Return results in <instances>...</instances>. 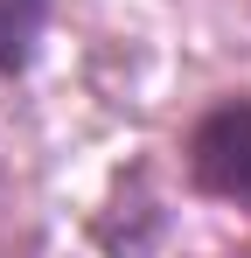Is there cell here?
<instances>
[{
	"mask_svg": "<svg viewBox=\"0 0 251 258\" xmlns=\"http://www.w3.org/2000/svg\"><path fill=\"white\" fill-rule=\"evenodd\" d=\"M189 174L209 196H237L251 203V98L216 105L203 126L189 133Z\"/></svg>",
	"mask_w": 251,
	"mask_h": 258,
	"instance_id": "obj_1",
	"label": "cell"
},
{
	"mask_svg": "<svg viewBox=\"0 0 251 258\" xmlns=\"http://www.w3.org/2000/svg\"><path fill=\"white\" fill-rule=\"evenodd\" d=\"M42 21H49V0H0V77L35 56Z\"/></svg>",
	"mask_w": 251,
	"mask_h": 258,
	"instance_id": "obj_2",
	"label": "cell"
}]
</instances>
